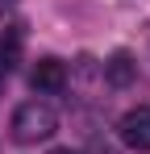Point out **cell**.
Here are the masks:
<instances>
[{
	"label": "cell",
	"instance_id": "obj_1",
	"mask_svg": "<svg viewBox=\"0 0 150 154\" xmlns=\"http://www.w3.org/2000/svg\"><path fill=\"white\" fill-rule=\"evenodd\" d=\"M8 129H13V137L21 146H38V142H50L58 133V112L46 100H25V104H17Z\"/></svg>",
	"mask_w": 150,
	"mask_h": 154
},
{
	"label": "cell",
	"instance_id": "obj_2",
	"mask_svg": "<svg viewBox=\"0 0 150 154\" xmlns=\"http://www.w3.org/2000/svg\"><path fill=\"white\" fill-rule=\"evenodd\" d=\"M117 137L121 146L138 154H150V108H129L121 121H117Z\"/></svg>",
	"mask_w": 150,
	"mask_h": 154
},
{
	"label": "cell",
	"instance_id": "obj_3",
	"mask_svg": "<svg viewBox=\"0 0 150 154\" xmlns=\"http://www.w3.org/2000/svg\"><path fill=\"white\" fill-rule=\"evenodd\" d=\"M138 79V63H133V54L129 50H117L104 58V83H113V88H129Z\"/></svg>",
	"mask_w": 150,
	"mask_h": 154
},
{
	"label": "cell",
	"instance_id": "obj_4",
	"mask_svg": "<svg viewBox=\"0 0 150 154\" xmlns=\"http://www.w3.org/2000/svg\"><path fill=\"white\" fill-rule=\"evenodd\" d=\"M29 83H33L38 92H58V88L67 83V67H63L58 58H38V67H33Z\"/></svg>",
	"mask_w": 150,
	"mask_h": 154
},
{
	"label": "cell",
	"instance_id": "obj_5",
	"mask_svg": "<svg viewBox=\"0 0 150 154\" xmlns=\"http://www.w3.org/2000/svg\"><path fill=\"white\" fill-rule=\"evenodd\" d=\"M83 154H117V146H113V142H104V137H92Z\"/></svg>",
	"mask_w": 150,
	"mask_h": 154
},
{
	"label": "cell",
	"instance_id": "obj_6",
	"mask_svg": "<svg viewBox=\"0 0 150 154\" xmlns=\"http://www.w3.org/2000/svg\"><path fill=\"white\" fill-rule=\"evenodd\" d=\"M50 154H75V150H67V146H58V150H50Z\"/></svg>",
	"mask_w": 150,
	"mask_h": 154
}]
</instances>
